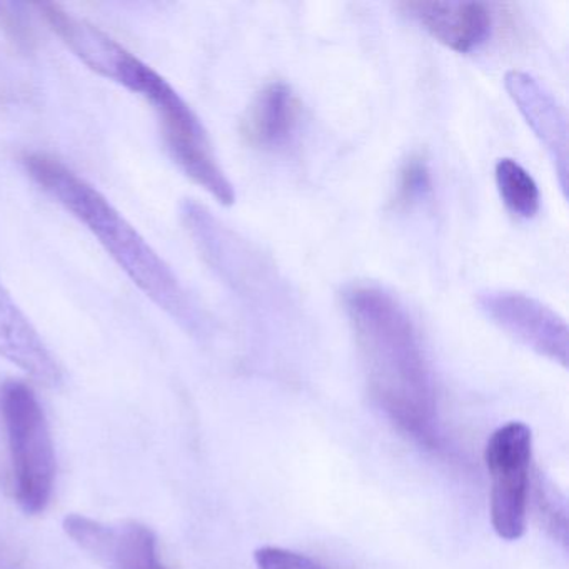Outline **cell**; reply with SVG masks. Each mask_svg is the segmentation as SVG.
Here are the masks:
<instances>
[{"label":"cell","instance_id":"8992f818","mask_svg":"<svg viewBox=\"0 0 569 569\" xmlns=\"http://www.w3.org/2000/svg\"><path fill=\"white\" fill-rule=\"evenodd\" d=\"M66 535L104 569H169L159 556L158 536L139 521H99L68 515Z\"/></svg>","mask_w":569,"mask_h":569},{"label":"cell","instance_id":"30bf717a","mask_svg":"<svg viewBox=\"0 0 569 569\" xmlns=\"http://www.w3.org/2000/svg\"><path fill=\"white\" fill-rule=\"evenodd\" d=\"M0 358L48 386L59 388L64 372L31 319L22 312L11 292L0 282Z\"/></svg>","mask_w":569,"mask_h":569},{"label":"cell","instance_id":"3957f363","mask_svg":"<svg viewBox=\"0 0 569 569\" xmlns=\"http://www.w3.org/2000/svg\"><path fill=\"white\" fill-rule=\"evenodd\" d=\"M49 29L61 39L62 44L84 62L91 71L132 94L141 96L161 124L162 141L168 151H181L198 144L206 134L194 109L151 66L106 34L98 26L78 18L59 4H39Z\"/></svg>","mask_w":569,"mask_h":569},{"label":"cell","instance_id":"8fae6325","mask_svg":"<svg viewBox=\"0 0 569 569\" xmlns=\"http://www.w3.org/2000/svg\"><path fill=\"white\" fill-rule=\"evenodd\" d=\"M301 104L291 86L271 82L249 104L241 122V136L251 148L279 151L288 148L298 132Z\"/></svg>","mask_w":569,"mask_h":569},{"label":"cell","instance_id":"5b68a950","mask_svg":"<svg viewBox=\"0 0 569 569\" xmlns=\"http://www.w3.org/2000/svg\"><path fill=\"white\" fill-rule=\"evenodd\" d=\"M531 458V428L521 421L496 429L486 445L492 528L506 541H518L526 532Z\"/></svg>","mask_w":569,"mask_h":569},{"label":"cell","instance_id":"9c48e42d","mask_svg":"<svg viewBox=\"0 0 569 569\" xmlns=\"http://www.w3.org/2000/svg\"><path fill=\"white\" fill-rule=\"evenodd\" d=\"M399 9L439 44L461 54L476 51L491 38L492 14L485 2L415 0L402 2Z\"/></svg>","mask_w":569,"mask_h":569},{"label":"cell","instance_id":"277c9868","mask_svg":"<svg viewBox=\"0 0 569 569\" xmlns=\"http://www.w3.org/2000/svg\"><path fill=\"white\" fill-rule=\"evenodd\" d=\"M0 412L8 432L16 499L26 515H41L54 495L58 475L48 416L34 389L19 379L0 388Z\"/></svg>","mask_w":569,"mask_h":569},{"label":"cell","instance_id":"ba28073f","mask_svg":"<svg viewBox=\"0 0 569 569\" xmlns=\"http://www.w3.org/2000/svg\"><path fill=\"white\" fill-rule=\"evenodd\" d=\"M505 88L539 144L548 152L562 194L568 192V114L552 92L528 72L506 74Z\"/></svg>","mask_w":569,"mask_h":569},{"label":"cell","instance_id":"5bb4252c","mask_svg":"<svg viewBox=\"0 0 569 569\" xmlns=\"http://www.w3.org/2000/svg\"><path fill=\"white\" fill-rule=\"evenodd\" d=\"M258 569H329L316 559L289 549L264 546L254 552Z\"/></svg>","mask_w":569,"mask_h":569},{"label":"cell","instance_id":"4fadbf2b","mask_svg":"<svg viewBox=\"0 0 569 569\" xmlns=\"http://www.w3.org/2000/svg\"><path fill=\"white\" fill-rule=\"evenodd\" d=\"M431 191L432 178L428 159L421 154H412L399 169L392 208L396 211H408L425 202Z\"/></svg>","mask_w":569,"mask_h":569},{"label":"cell","instance_id":"6da1fadb","mask_svg":"<svg viewBox=\"0 0 569 569\" xmlns=\"http://www.w3.org/2000/svg\"><path fill=\"white\" fill-rule=\"evenodd\" d=\"M21 164L34 184L84 226L121 271L161 311L186 331L204 332L208 325L204 311L181 284L171 266L102 192L61 159L46 152H26Z\"/></svg>","mask_w":569,"mask_h":569},{"label":"cell","instance_id":"52a82bcc","mask_svg":"<svg viewBox=\"0 0 569 569\" xmlns=\"http://www.w3.org/2000/svg\"><path fill=\"white\" fill-rule=\"evenodd\" d=\"M478 306L489 321L516 341L568 366V326L558 312L531 296L511 291L481 292Z\"/></svg>","mask_w":569,"mask_h":569},{"label":"cell","instance_id":"7c38bea8","mask_svg":"<svg viewBox=\"0 0 569 569\" xmlns=\"http://www.w3.org/2000/svg\"><path fill=\"white\" fill-rule=\"evenodd\" d=\"M496 188L509 212L521 219H532L541 206V194L535 178L515 159H499L495 168Z\"/></svg>","mask_w":569,"mask_h":569},{"label":"cell","instance_id":"7a4b0ae2","mask_svg":"<svg viewBox=\"0 0 569 569\" xmlns=\"http://www.w3.org/2000/svg\"><path fill=\"white\" fill-rule=\"evenodd\" d=\"M341 299L376 398L399 425L426 431L435 389L411 316L391 292L368 282L348 286Z\"/></svg>","mask_w":569,"mask_h":569}]
</instances>
